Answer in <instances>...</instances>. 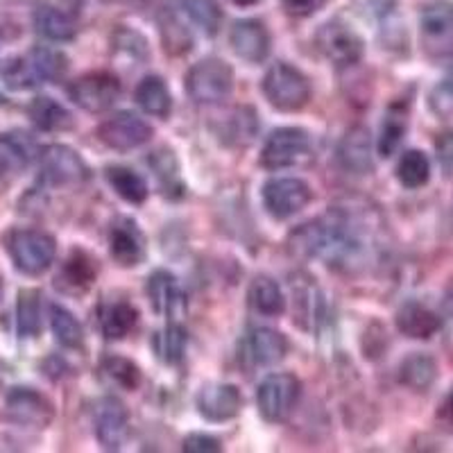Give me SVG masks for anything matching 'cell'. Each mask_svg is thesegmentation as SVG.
<instances>
[{
  "instance_id": "cell-4",
  "label": "cell",
  "mask_w": 453,
  "mask_h": 453,
  "mask_svg": "<svg viewBox=\"0 0 453 453\" xmlns=\"http://www.w3.org/2000/svg\"><path fill=\"white\" fill-rule=\"evenodd\" d=\"M186 93L197 104H218L234 91V68L222 59L209 57L193 64L184 78Z\"/></svg>"
},
{
  "instance_id": "cell-8",
  "label": "cell",
  "mask_w": 453,
  "mask_h": 453,
  "mask_svg": "<svg viewBox=\"0 0 453 453\" xmlns=\"http://www.w3.org/2000/svg\"><path fill=\"white\" fill-rule=\"evenodd\" d=\"M311 157V136L302 127H279L261 150V165L268 170L290 168Z\"/></svg>"
},
{
  "instance_id": "cell-6",
  "label": "cell",
  "mask_w": 453,
  "mask_h": 453,
  "mask_svg": "<svg viewBox=\"0 0 453 453\" xmlns=\"http://www.w3.org/2000/svg\"><path fill=\"white\" fill-rule=\"evenodd\" d=\"M68 98L84 111L104 113L120 98V82L111 73H87L68 84Z\"/></svg>"
},
{
  "instance_id": "cell-20",
  "label": "cell",
  "mask_w": 453,
  "mask_h": 453,
  "mask_svg": "<svg viewBox=\"0 0 453 453\" xmlns=\"http://www.w3.org/2000/svg\"><path fill=\"white\" fill-rule=\"evenodd\" d=\"M145 295L157 315L177 318L186 309L184 295H181L180 281L168 270H155L145 281Z\"/></svg>"
},
{
  "instance_id": "cell-29",
  "label": "cell",
  "mask_w": 453,
  "mask_h": 453,
  "mask_svg": "<svg viewBox=\"0 0 453 453\" xmlns=\"http://www.w3.org/2000/svg\"><path fill=\"white\" fill-rule=\"evenodd\" d=\"M248 302L254 313L265 315V318H277L286 311V297L279 283L270 277H257L250 283Z\"/></svg>"
},
{
  "instance_id": "cell-5",
  "label": "cell",
  "mask_w": 453,
  "mask_h": 453,
  "mask_svg": "<svg viewBox=\"0 0 453 453\" xmlns=\"http://www.w3.org/2000/svg\"><path fill=\"white\" fill-rule=\"evenodd\" d=\"M302 396V381L288 372L265 376L257 390V406L261 418L270 424H281L293 415Z\"/></svg>"
},
{
  "instance_id": "cell-37",
  "label": "cell",
  "mask_w": 453,
  "mask_h": 453,
  "mask_svg": "<svg viewBox=\"0 0 453 453\" xmlns=\"http://www.w3.org/2000/svg\"><path fill=\"white\" fill-rule=\"evenodd\" d=\"M396 180L403 188H422L431 180V161L422 150H408L396 164Z\"/></svg>"
},
{
  "instance_id": "cell-35",
  "label": "cell",
  "mask_w": 453,
  "mask_h": 453,
  "mask_svg": "<svg viewBox=\"0 0 453 453\" xmlns=\"http://www.w3.org/2000/svg\"><path fill=\"white\" fill-rule=\"evenodd\" d=\"M0 78L10 91H32V88L42 87L43 80L39 75V68L32 62L30 55L12 57L10 62L3 66Z\"/></svg>"
},
{
  "instance_id": "cell-41",
  "label": "cell",
  "mask_w": 453,
  "mask_h": 453,
  "mask_svg": "<svg viewBox=\"0 0 453 453\" xmlns=\"http://www.w3.org/2000/svg\"><path fill=\"white\" fill-rule=\"evenodd\" d=\"M258 132L257 113L252 107H238L226 120L225 141L234 145H250Z\"/></svg>"
},
{
  "instance_id": "cell-30",
  "label": "cell",
  "mask_w": 453,
  "mask_h": 453,
  "mask_svg": "<svg viewBox=\"0 0 453 453\" xmlns=\"http://www.w3.org/2000/svg\"><path fill=\"white\" fill-rule=\"evenodd\" d=\"M104 177H107L109 186H111L116 196L123 197L129 204H143L148 200V184H145L143 177L139 173H134L132 168H125V165H109L104 170Z\"/></svg>"
},
{
  "instance_id": "cell-28",
  "label": "cell",
  "mask_w": 453,
  "mask_h": 453,
  "mask_svg": "<svg viewBox=\"0 0 453 453\" xmlns=\"http://www.w3.org/2000/svg\"><path fill=\"white\" fill-rule=\"evenodd\" d=\"M438 379V363L422 351L406 356L399 365V381L415 392H426Z\"/></svg>"
},
{
  "instance_id": "cell-45",
  "label": "cell",
  "mask_w": 453,
  "mask_h": 453,
  "mask_svg": "<svg viewBox=\"0 0 453 453\" xmlns=\"http://www.w3.org/2000/svg\"><path fill=\"white\" fill-rule=\"evenodd\" d=\"M181 449L188 453H220L222 444L220 440H216L213 435H206V433H191V435H186Z\"/></svg>"
},
{
  "instance_id": "cell-31",
  "label": "cell",
  "mask_w": 453,
  "mask_h": 453,
  "mask_svg": "<svg viewBox=\"0 0 453 453\" xmlns=\"http://www.w3.org/2000/svg\"><path fill=\"white\" fill-rule=\"evenodd\" d=\"M35 30L50 42H71L75 39L78 27L66 12L43 5L35 12Z\"/></svg>"
},
{
  "instance_id": "cell-10",
  "label": "cell",
  "mask_w": 453,
  "mask_h": 453,
  "mask_svg": "<svg viewBox=\"0 0 453 453\" xmlns=\"http://www.w3.org/2000/svg\"><path fill=\"white\" fill-rule=\"evenodd\" d=\"M315 43L318 50L335 66H354L361 62L365 52L361 35L342 21H331L319 27Z\"/></svg>"
},
{
  "instance_id": "cell-38",
  "label": "cell",
  "mask_w": 453,
  "mask_h": 453,
  "mask_svg": "<svg viewBox=\"0 0 453 453\" xmlns=\"http://www.w3.org/2000/svg\"><path fill=\"white\" fill-rule=\"evenodd\" d=\"M103 372L109 381H113L116 386H120L123 390H136L143 381V374H141V367L134 361H129L125 356H107L103 361Z\"/></svg>"
},
{
  "instance_id": "cell-16",
  "label": "cell",
  "mask_w": 453,
  "mask_h": 453,
  "mask_svg": "<svg viewBox=\"0 0 453 453\" xmlns=\"http://www.w3.org/2000/svg\"><path fill=\"white\" fill-rule=\"evenodd\" d=\"M109 254L120 268H136L145 258V236L132 218H119L109 229Z\"/></svg>"
},
{
  "instance_id": "cell-49",
  "label": "cell",
  "mask_w": 453,
  "mask_h": 453,
  "mask_svg": "<svg viewBox=\"0 0 453 453\" xmlns=\"http://www.w3.org/2000/svg\"><path fill=\"white\" fill-rule=\"evenodd\" d=\"M442 306H444V313L451 315V318H453V283L447 288V293H444Z\"/></svg>"
},
{
  "instance_id": "cell-48",
  "label": "cell",
  "mask_w": 453,
  "mask_h": 453,
  "mask_svg": "<svg viewBox=\"0 0 453 453\" xmlns=\"http://www.w3.org/2000/svg\"><path fill=\"white\" fill-rule=\"evenodd\" d=\"M440 419H442V422L453 431V390L449 392L447 399H444L442 411H440Z\"/></svg>"
},
{
  "instance_id": "cell-34",
  "label": "cell",
  "mask_w": 453,
  "mask_h": 453,
  "mask_svg": "<svg viewBox=\"0 0 453 453\" xmlns=\"http://www.w3.org/2000/svg\"><path fill=\"white\" fill-rule=\"evenodd\" d=\"M16 331L21 338H36L42 331V293L26 288L16 299Z\"/></svg>"
},
{
  "instance_id": "cell-36",
  "label": "cell",
  "mask_w": 453,
  "mask_h": 453,
  "mask_svg": "<svg viewBox=\"0 0 453 453\" xmlns=\"http://www.w3.org/2000/svg\"><path fill=\"white\" fill-rule=\"evenodd\" d=\"M50 329L55 340L66 349H82L84 329L78 318L59 304H50Z\"/></svg>"
},
{
  "instance_id": "cell-27",
  "label": "cell",
  "mask_w": 453,
  "mask_h": 453,
  "mask_svg": "<svg viewBox=\"0 0 453 453\" xmlns=\"http://www.w3.org/2000/svg\"><path fill=\"white\" fill-rule=\"evenodd\" d=\"M134 100L148 116H155V119L164 120L173 111V96L159 75H148L141 80L134 91Z\"/></svg>"
},
{
  "instance_id": "cell-42",
  "label": "cell",
  "mask_w": 453,
  "mask_h": 453,
  "mask_svg": "<svg viewBox=\"0 0 453 453\" xmlns=\"http://www.w3.org/2000/svg\"><path fill=\"white\" fill-rule=\"evenodd\" d=\"M159 27H161V39H164L165 50L173 52V55H184V52L191 50L193 46L191 32L181 26V21L175 14H170L168 12V14L161 16Z\"/></svg>"
},
{
  "instance_id": "cell-46",
  "label": "cell",
  "mask_w": 453,
  "mask_h": 453,
  "mask_svg": "<svg viewBox=\"0 0 453 453\" xmlns=\"http://www.w3.org/2000/svg\"><path fill=\"white\" fill-rule=\"evenodd\" d=\"M326 3H329V0H281L283 10L288 12L290 16H299V19L318 14Z\"/></svg>"
},
{
  "instance_id": "cell-18",
  "label": "cell",
  "mask_w": 453,
  "mask_h": 453,
  "mask_svg": "<svg viewBox=\"0 0 453 453\" xmlns=\"http://www.w3.org/2000/svg\"><path fill=\"white\" fill-rule=\"evenodd\" d=\"M229 46L242 62L261 64L270 55V32L257 19H242L229 32Z\"/></svg>"
},
{
  "instance_id": "cell-26",
  "label": "cell",
  "mask_w": 453,
  "mask_h": 453,
  "mask_svg": "<svg viewBox=\"0 0 453 453\" xmlns=\"http://www.w3.org/2000/svg\"><path fill=\"white\" fill-rule=\"evenodd\" d=\"M27 116H30L32 125L42 132H66L75 125L73 113L48 96H36L27 104Z\"/></svg>"
},
{
  "instance_id": "cell-14",
  "label": "cell",
  "mask_w": 453,
  "mask_h": 453,
  "mask_svg": "<svg viewBox=\"0 0 453 453\" xmlns=\"http://www.w3.org/2000/svg\"><path fill=\"white\" fill-rule=\"evenodd\" d=\"M98 442L107 451H119L129 435V411L119 396H103L93 415Z\"/></svg>"
},
{
  "instance_id": "cell-23",
  "label": "cell",
  "mask_w": 453,
  "mask_h": 453,
  "mask_svg": "<svg viewBox=\"0 0 453 453\" xmlns=\"http://www.w3.org/2000/svg\"><path fill=\"white\" fill-rule=\"evenodd\" d=\"M42 152L27 132H21V129L7 132L0 136V175L26 168Z\"/></svg>"
},
{
  "instance_id": "cell-39",
  "label": "cell",
  "mask_w": 453,
  "mask_h": 453,
  "mask_svg": "<svg viewBox=\"0 0 453 453\" xmlns=\"http://www.w3.org/2000/svg\"><path fill=\"white\" fill-rule=\"evenodd\" d=\"M27 55L32 57V62L39 68V75H42L43 84L46 82H57L62 80L68 73V57L62 50H55V48L36 46L32 48Z\"/></svg>"
},
{
  "instance_id": "cell-19",
  "label": "cell",
  "mask_w": 453,
  "mask_h": 453,
  "mask_svg": "<svg viewBox=\"0 0 453 453\" xmlns=\"http://www.w3.org/2000/svg\"><path fill=\"white\" fill-rule=\"evenodd\" d=\"M288 354V340L279 331L258 326L250 331V335L242 342V361H248L254 367H270L283 361Z\"/></svg>"
},
{
  "instance_id": "cell-3",
  "label": "cell",
  "mask_w": 453,
  "mask_h": 453,
  "mask_svg": "<svg viewBox=\"0 0 453 453\" xmlns=\"http://www.w3.org/2000/svg\"><path fill=\"white\" fill-rule=\"evenodd\" d=\"M263 96L279 111H299L311 100V82L299 68L277 62L263 78Z\"/></svg>"
},
{
  "instance_id": "cell-2",
  "label": "cell",
  "mask_w": 453,
  "mask_h": 453,
  "mask_svg": "<svg viewBox=\"0 0 453 453\" xmlns=\"http://www.w3.org/2000/svg\"><path fill=\"white\" fill-rule=\"evenodd\" d=\"M7 254L19 273L27 277H39L55 263L57 241L43 229L32 226H14L3 236Z\"/></svg>"
},
{
  "instance_id": "cell-21",
  "label": "cell",
  "mask_w": 453,
  "mask_h": 453,
  "mask_svg": "<svg viewBox=\"0 0 453 453\" xmlns=\"http://www.w3.org/2000/svg\"><path fill=\"white\" fill-rule=\"evenodd\" d=\"M98 277L96 261L82 250H73L62 263V268L55 277V288L64 295H82L87 293Z\"/></svg>"
},
{
  "instance_id": "cell-47",
  "label": "cell",
  "mask_w": 453,
  "mask_h": 453,
  "mask_svg": "<svg viewBox=\"0 0 453 453\" xmlns=\"http://www.w3.org/2000/svg\"><path fill=\"white\" fill-rule=\"evenodd\" d=\"M435 152H438V161L442 165L444 175L453 177V132H444L435 141Z\"/></svg>"
},
{
  "instance_id": "cell-43",
  "label": "cell",
  "mask_w": 453,
  "mask_h": 453,
  "mask_svg": "<svg viewBox=\"0 0 453 453\" xmlns=\"http://www.w3.org/2000/svg\"><path fill=\"white\" fill-rule=\"evenodd\" d=\"M111 46L116 48L123 55L132 57L136 62H143L148 59L150 50H148V42H145V36L141 32L132 30V27L119 26V30L111 35Z\"/></svg>"
},
{
  "instance_id": "cell-15",
  "label": "cell",
  "mask_w": 453,
  "mask_h": 453,
  "mask_svg": "<svg viewBox=\"0 0 453 453\" xmlns=\"http://www.w3.org/2000/svg\"><path fill=\"white\" fill-rule=\"evenodd\" d=\"M196 406L209 422H229L241 412L242 396L232 383H204L196 395Z\"/></svg>"
},
{
  "instance_id": "cell-50",
  "label": "cell",
  "mask_w": 453,
  "mask_h": 453,
  "mask_svg": "<svg viewBox=\"0 0 453 453\" xmlns=\"http://www.w3.org/2000/svg\"><path fill=\"white\" fill-rule=\"evenodd\" d=\"M232 3L238 7H252V5H258L261 0H232Z\"/></svg>"
},
{
  "instance_id": "cell-51",
  "label": "cell",
  "mask_w": 453,
  "mask_h": 453,
  "mask_svg": "<svg viewBox=\"0 0 453 453\" xmlns=\"http://www.w3.org/2000/svg\"><path fill=\"white\" fill-rule=\"evenodd\" d=\"M0 297H3V279H0Z\"/></svg>"
},
{
  "instance_id": "cell-22",
  "label": "cell",
  "mask_w": 453,
  "mask_h": 453,
  "mask_svg": "<svg viewBox=\"0 0 453 453\" xmlns=\"http://www.w3.org/2000/svg\"><path fill=\"white\" fill-rule=\"evenodd\" d=\"M395 325L399 329V334H403L406 338L412 340H428L442 329V319L435 311H431L428 306H424L422 302H406V304L399 306L395 315Z\"/></svg>"
},
{
  "instance_id": "cell-40",
  "label": "cell",
  "mask_w": 453,
  "mask_h": 453,
  "mask_svg": "<svg viewBox=\"0 0 453 453\" xmlns=\"http://www.w3.org/2000/svg\"><path fill=\"white\" fill-rule=\"evenodd\" d=\"M186 14L191 16V21L204 32L206 36H216L222 23V10L218 0H181Z\"/></svg>"
},
{
  "instance_id": "cell-33",
  "label": "cell",
  "mask_w": 453,
  "mask_h": 453,
  "mask_svg": "<svg viewBox=\"0 0 453 453\" xmlns=\"http://www.w3.org/2000/svg\"><path fill=\"white\" fill-rule=\"evenodd\" d=\"M408 129V109L403 104H392L388 113L383 116L381 123V134H379V143L376 150L381 157H392L402 145L403 136Z\"/></svg>"
},
{
  "instance_id": "cell-17",
  "label": "cell",
  "mask_w": 453,
  "mask_h": 453,
  "mask_svg": "<svg viewBox=\"0 0 453 453\" xmlns=\"http://www.w3.org/2000/svg\"><path fill=\"white\" fill-rule=\"evenodd\" d=\"M338 164L351 175H370L374 170V157H372V134L363 125H354L340 139L335 150Z\"/></svg>"
},
{
  "instance_id": "cell-13",
  "label": "cell",
  "mask_w": 453,
  "mask_h": 453,
  "mask_svg": "<svg viewBox=\"0 0 453 453\" xmlns=\"http://www.w3.org/2000/svg\"><path fill=\"white\" fill-rule=\"evenodd\" d=\"M5 411L16 424L32 428H46L55 419V406L46 395L36 392L35 388L16 386L7 392Z\"/></svg>"
},
{
  "instance_id": "cell-12",
  "label": "cell",
  "mask_w": 453,
  "mask_h": 453,
  "mask_svg": "<svg viewBox=\"0 0 453 453\" xmlns=\"http://www.w3.org/2000/svg\"><path fill=\"white\" fill-rule=\"evenodd\" d=\"M42 161V180L50 186H71L82 184L88 180V165L68 145H48L39 155Z\"/></svg>"
},
{
  "instance_id": "cell-7",
  "label": "cell",
  "mask_w": 453,
  "mask_h": 453,
  "mask_svg": "<svg viewBox=\"0 0 453 453\" xmlns=\"http://www.w3.org/2000/svg\"><path fill=\"white\" fill-rule=\"evenodd\" d=\"M419 35L426 55H453V3L451 0H431L419 14Z\"/></svg>"
},
{
  "instance_id": "cell-24",
  "label": "cell",
  "mask_w": 453,
  "mask_h": 453,
  "mask_svg": "<svg viewBox=\"0 0 453 453\" xmlns=\"http://www.w3.org/2000/svg\"><path fill=\"white\" fill-rule=\"evenodd\" d=\"M139 322V311L125 299L119 302H104L98 309V325L100 331L107 340H123L127 338L129 331L134 329Z\"/></svg>"
},
{
  "instance_id": "cell-32",
  "label": "cell",
  "mask_w": 453,
  "mask_h": 453,
  "mask_svg": "<svg viewBox=\"0 0 453 453\" xmlns=\"http://www.w3.org/2000/svg\"><path fill=\"white\" fill-rule=\"evenodd\" d=\"M186 345H188V334L177 322H168L164 329L152 335V349L164 365H177L184 358Z\"/></svg>"
},
{
  "instance_id": "cell-11",
  "label": "cell",
  "mask_w": 453,
  "mask_h": 453,
  "mask_svg": "<svg viewBox=\"0 0 453 453\" xmlns=\"http://www.w3.org/2000/svg\"><path fill=\"white\" fill-rule=\"evenodd\" d=\"M98 139L109 150L127 152L148 143L152 139V127L134 111H119L100 123Z\"/></svg>"
},
{
  "instance_id": "cell-9",
  "label": "cell",
  "mask_w": 453,
  "mask_h": 453,
  "mask_svg": "<svg viewBox=\"0 0 453 453\" xmlns=\"http://www.w3.org/2000/svg\"><path fill=\"white\" fill-rule=\"evenodd\" d=\"M313 197L311 186L299 177H273L263 184V206L277 220H288Z\"/></svg>"
},
{
  "instance_id": "cell-25",
  "label": "cell",
  "mask_w": 453,
  "mask_h": 453,
  "mask_svg": "<svg viewBox=\"0 0 453 453\" xmlns=\"http://www.w3.org/2000/svg\"><path fill=\"white\" fill-rule=\"evenodd\" d=\"M148 165L155 170V177L157 181H159L161 191H164L165 197H170V200H180V197L186 196V184L184 180H181L180 161H177L173 150H155V152L148 157Z\"/></svg>"
},
{
  "instance_id": "cell-1",
  "label": "cell",
  "mask_w": 453,
  "mask_h": 453,
  "mask_svg": "<svg viewBox=\"0 0 453 453\" xmlns=\"http://www.w3.org/2000/svg\"><path fill=\"white\" fill-rule=\"evenodd\" d=\"M288 242L297 257L322 258L329 265H349L363 254L361 229L349 213L340 209H331L318 220L299 225Z\"/></svg>"
},
{
  "instance_id": "cell-44",
  "label": "cell",
  "mask_w": 453,
  "mask_h": 453,
  "mask_svg": "<svg viewBox=\"0 0 453 453\" xmlns=\"http://www.w3.org/2000/svg\"><path fill=\"white\" fill-rule=\"evenodd\" d=\"M428 107L438 119H453V75H449L431 88Z\"/></svg>"
}]
</instances>
